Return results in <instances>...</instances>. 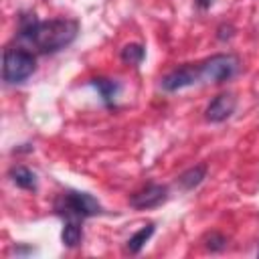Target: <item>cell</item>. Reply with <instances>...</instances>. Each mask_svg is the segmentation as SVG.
<instances>
[{"label": "cell", "instance_id": "6da1fadb", "mask_svg": "<svg viewBox=\"0 0 259 259\" xmlns=\"http://www.w3.org/2000/svg\"><path fill=\"white\" fill-rule=\"evenodd\" d=\"M79 32L77 20L71 18H53V20H36L22 18L20 34L40 53H57L69 47Z\"/></svg>", "mask_w": 259, "mask_h": 259}, {"label": "cell", "instance_id": "7a4b0ae2", "mask_svg": "<svg viewBox=\"0 0 259 259\" xmlns=\"http://www.w3.org/2000/svg\"><path fill=\"white\" fill-rule=\"evenodd\" d=\"M36 69V59L26 49H6L2 59V77L6 83H22Z\"/></svg>", "mask_w": 259, "mask_h": 259}, {"label": "cell", "instance_id": "3957f363", "mask_svg": "<svg viewBox=\"0 0 259 259\" xmlns=\"http://www.w3.org/2000/svg\"><path fill=\"white\" fill-rule=\"evenodd\" d=\"M57 210L61 214H65L67 219H87V217L99 214L101 204L87 192L69 190V192L61 194V198L57 202Z\"/></svg>", "mask_w": 259, "mask_h": 259}, {"label": "cell", "instance_id": "277c9868", "mask_svg": "<svg viewBox=\"0 0 259 259\" xmlns=\"http://www.w3.org/2000/svg\"><path fill=\"white\" fill-rule=\"evenodd\" d=\"M200 69V81H212V83H223V81H229L237 69H239V59L235 55H225V53H219V55H212L210 59L202 61L198 65Z\"/></svg>", "mask_w": 259, "mask_h": 259}, {"label": "cell", "instance_id": "5b68a950", "mask_svg": "<svg viewBox=\"0 0 259 259\" xmlns=\"http://www.w3.org/2000/svg\"><path fill=\"white\" fill-rule=\"evenodd\" d=\"M200 81V69L198 65H182L178 69H174L172 73H168L162 79V87L166 91H178L184 87H190L194 83Z\"/></svg>", "mask_w": 259, "mask_h": 259}, {"label": "cell", "instance_id": "8992f818", "mask_svg": "<svg viewBox=\"0 0 259 259\" xmlns=\"http://www.w3.org/2000/svg\"><path fill=\"white\" fill-rule=\"evenodd\" d=\"M168 198V188L162 184H148L146 188L134 192L130 196V204L134 208H154Z\"/></svg>", "mask_w": 259, "mask_h": 259}, {"label": "cell", "instance_id": "52a82bcc", "mask_svg": "<svg viewBox=\"0 0 259 259\" xmlns=\"http://www.w3.org/2000/svg\"><path fill=\"white\" fill-rule=\"evenodd\" d=\"M235 107H237L235 95H233V93H223V95H217V97L208 103V107H206V111H204V117H206L208 121L219 123V121H225L227 117H231L233 111H235Z\"/></svg>", "mask_w": 259, "mask_h": 259}, {"label": "cell", "instance_id": "ba28073f", "mask_svg": "<svg viewBox=\"0 0 259 259\" xmlns=\"http://www.w3.org/2000/svg\"><path fill=\"white\" fill-rule=\"evenodd\" d=\"M10 180L16 184V186H20V188H24V190H36V176H34V172H30L28 168H24V166H14V168H10Z\"/></svg>", "mask_w": 259, "mask_h": 259}, {"label": "cell", "instance_id": "9c48e42d", "mask_svg": "<svg viewBox=\"0 0 259 259\" xmlns=\"http://www.w3.org/2000/svg\"><path fill=\"white\" fill-rule=\"evenodd\" d=\"M81 237H83V231H81L79 219H67V221H65V227H63V233H61L63 245H67V247H77V245L81 243Z\"/></svg>", "mask_w": 259, "mask_h": 259}, {"label": "cell", "instance_id": "30bf717a", "mask_svg": "<svg viewBox=\"0 0 259 259\" xmlns=\"http://www.w3.org/2000/svg\"><path fill=\"white\" fill-rule=\"evenodd\" d=\"M204 176H206V166H204V164H198V166L186 170L184 174H180L178 182H180V186H182L184 190H192L194 186H198V184L202 182Z\"/></svg>", "mask_w": 259, "mask_h": 259}, {"label": "cell", "instance_id": "8fae6325", "mask_svg": "<svg viewBox=\"0 0 259 259\" xmlns=\"http://www.w3.org/2000/svg\"><path fill=\"white\" fill-rule=\"evenodd\" d=\"M91 85L99 91V95H101V99H103L105 103H111V101L115 99V95L119 93V83H115V81H111V79L97 77V79L91 81Z\"/></svg>", "mask_w": 259, "mask_h": 259}, {"label": "cell", "instance_id": "7c38bea8", "mask_svg": "<svg viewBox=\"0 0 259 259\" xmlns=\"http://www.w3.org/2000/svg\"><path fill=\"white\" fill-rule=\"evenodd\" d=\"M152 235H154V225H152V223L146 225V227H142L138 233H134V235L127 239V251H130V253H140L142 247L150 241Z\"/></svg>", "mask_w": 259, "mask_h": 259}, {"label": "cell", "instance_id": "4fadbf2b", "mask_svg": "<svg viewBox=\"0 0 259 259\" xmlns=\"http://www.w3.org/2000/svg\"><path fill=\"white\" fill-rule=\"evenodd\" d=\"M144 57H146V49L142 45L132 42V45H125L121 49V61L127 63V65H134L136 67V65H140L144 61Z\"/></svg>", "mask_w": 259, "mask_h": 259}, {"label": "cell", "instance_id": "5bb4252c", "mask_svg": "<svg viewBox=\"0 0 259 259\" xmlns=\"http://www.w3.org/2000/svg\"><path fill=\"white\" fill-rule=\"evenodd\" d=\"M225 245H227V239L219 233H210L206 237V249H210V251H221Z\"/></svg>", "mask_w": 259, "mask_h": 259}, {"label": "cell", "instance_id": "9a60e30c", "mask_svg": "<svg viewBox=\"0 0 259 259\" xmlns=\"http://www.w3.org/2000/svg\"><path fill=\"white\" fill-rule=\"evenodd\" d=\"M210 2H212V0H196V4H198L200 8H206V6H210Z\"/></svg>", "mask_w": 259, "mask_h": 259}]
</instances>
